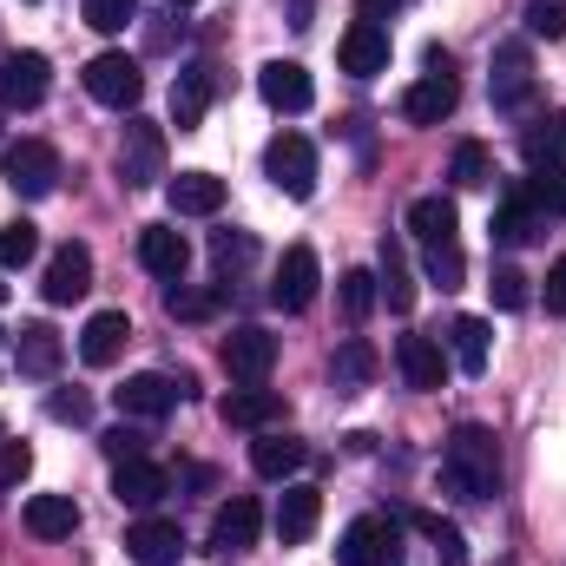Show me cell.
Listing matches in <instances>:
<instances>
[{
    "label": "cell",
    "mask_w": 566,
    "mask_h": 566,
    "mask_svg": "<svg viewBox=\"0 0 566 566\" xmlns=\"http://www.w3.org/2000/svg\"><path fill=\"white\" fill-rule=\"evenodd\" d=\"M521 151H527V165H560V158H566V113L534 119V126H527V139H521Z\"/></svg>",
    "instance_id": "d6a6232c"
},
{
    "label": "cell",
    "mask_w": 566,
    "mask_h": 566,
    "mask_svg": "<svg viewBox=\"0 0 566 566\" xmlns=\"http://www.w3.org/2000/svg\"><path fill=\"white\" fill-rule=\"evenodd\" d=\"M316 514H323V494L310 488V481H290L277 501V541L283 547H296V541H310L316 534Z\"/></svg>",
    "instance_id": "d4e9b609"
},
{
    "label": "cell",
    "mask_w": 566,
    "mask_h": 566,
    "mask_svg": "<svg viewBox=\"0 0 566 566\" xmlns=\"http://www.w3.org/2000/svg\"><path fill=\"white\" fill-rule=\"evenodd\" d=\"M409 231L428 244H454V231H461V218H454V198H416L409 205Z\"/></svg>",
    "instance_id": "f546056e"
},
{
    "label": "cell",
    "mask_w": 566,
    "mask_h": 566,
    "mask_svg": "<svg viewBox=\"0 0 566 566\" xmlns=\"http://www.w3.org/2000/svg\"><path fill=\"white\" fill-rule=\"evenodd\" d=\"M126 343H133V316H126V310H99V316L80 329V363H86V369H106V363H119Z\"/></svg>",
    "instance_id": "9a60e30c"
},
{
    "label": "cell",
    "mask_w": 566,
    "mask_h": 566,
    "mask_svg": "<svg viewBox=\"0 0 566 566\" xmlns=\"http://www.w3.org/2000/svg\"><path fill=\"white\" fill-rule=\"evenodd\" d=\"M211 251H218V264H244L258 244H251L244 231H218V238H211Z\"/></svg>",
    "instance_id": "7dc6e473"
},
{
    "label": "cell",
    "mask_w": 566,
    "mask_h": 566,
    "mask_svg": "<svg viewBox=\"0 0 566 566\" xmlns=\"http://www.w3.org/2000/svg\"><path fill=\"white\" fill-rule=\"evenodd\" d=\"M119 178H126L133 191H151V185L165 178V133H158L151 119H133V126H126V139H119Z\"/></svg>",
    "instance_id": "8992f818"
},
{
    "label": "cell",
    "mask_w": 566,
    "mask_h": 566,
    "mask_svg": "<svg viewBox=\"0 0 566 566\" xmlns=\"http://www.w3.org/2000/svg\"><path fill=\"white\" fill-rule=\"evenodd\" d=\"M422 534L434 541V560L441 566H468V541H461V527H448V521L422 514Z\"/></svg>",
    "instance_id": "f35d334b"
},
{
    "label": "cell",
    "mask_w": 566,
    "mask_h": 566,
    "mask_svg": "<svg viewBox=\"0 0 566 566\" xmlns=\"http://www.w3.org/2000/svg\"><path fill=\"white\" fill-rule=\"evenodd\" d=\"M60 356H66V343H60L53 323H27L20 343H13V363H20V376H33V382H46V376L60 369Z\"/></svg>",
    "instance_id": "cb8c5ba5"
},
{
    "label": "cell",
    "mask_w": 566,
    "mask_h": 566,
    "mask_svg": "<svg viewBox=\"0 0 566 566\" xmlns=\"http://www.w3.org/2000/svg\"><path fill=\"white\" fill-rule=\"evenodd\" d=\"M0 171H7L13 198H53V185H60V151L46 139H20V145L0 151Z\"/></svg>",
    "instance_id": "277c9868"
},
{
    "label": "cell",
    "mask_w": 566,
    "mask_h": 566,
    "mask_svg": "<svg viewBox=\"0 0 566 566\" xmlns=\"http://www.w3.org/2000/svg\"><path fill=\"white\" fill-rule=\"evenodd\" d=\"M454 106H461V86H454V73H422V80L409 86V99H402V113H409L416 126H441Z\"/></svg>",
    "instance_id": "603a6c76"
},
{
    "label": "cell",
    "mask_w": 566,
    "mask_h": 566,
    "mask_svg": "<svg viewBox=\"0 0 566 566\" xmlns=\"http://www.w3.org/2000/svg\"><path fill=\"white\" fill-rule=\"evenodd\" d=\"M0 296H7V283H0Z\"/></svg>",
    "instance_id": "f5cc1de1"
},
{
    "label": "cell",
    "mask_w": 566,
    "mask_h": 566,
    "mask_svg": "<svg viewBox=\"0 0 566 566\" xmlns=\"http://www.w3.org/2000/svg\"><path fill=\"white\" fill-rule=\"evenodd\" d=\"M0 336H7V329H0Z\"/></svg>",
    "instance_id": "11a10c76"
},
{
    "label": "cell",
    "mask_w": 566,
    "mask_h": 566,
    "mask_svg": "<svg viewBox=\"0 0 566 566\" xmlns=\"http://www.w3.org/2000/svg\"><path fill=\"white\" fill-rule=\"evenodd\" d=\"M336 296H343V316H349V323H363V316L376 310V296H382V290H376L369 271H343V290H336Z\"/></svg>",
    "instance_id": "8d00e7d4"
},
{
    "label": "cell",
    "mask_w": 566,
    "mask_h": 566,
    "mask_svg": "<svg viewBox=\"0 0 566 566\" xmlns=\"http://www.w3.org/2000/svg\"><path fill=\"white\" fill-rule=\"evenodd\" d=\"M165 310H171V316H185V323H198V316H211V296H198V290H171V296H165Z\"/></svg>",
    "instance_id": "c3c4849f"
},
{
    "label": "cell",
    "mask_w": 566,
    "mask_h": 566,
    "mask_svg": "<svg viewBox=\"0 0 566 566\" xmlns=\"http://www.w3.org/2000/svg\"><path fill=\"white\" fill-rule=\"evenodd\" d=\"M448 336H454V363H461V376H481V369H488V349H494V329H488L481 316H461Z\"/></svg>",
    "instance_id": "1f68e13d"
},
{
    "label": "cell",
    "mask_w": 566,
    "mask_h": 566,
    "mask_svg": "<svg viewBox=\"0 0 566 566\" xmlns=\"http://www.w3.org/2000/svg\"><path fill=\"white\" fill-rule=\"evenodd\" d=\"M33 258H40V231H33L27 218L0 224V271H27Z\"/></svg>",
    "instance_id": "e575fe53"
},
{
    "label": "cell",
    "mask_w": 566,
    "mask_h": 566,
    "mask_svg": "<svg viewBox=\"0 0 566 566\" xmlns=\"http://www.w3.org/2000/svg\"><path fill=\"white\" fill-rule=\"evenodd\" d=\"M336 60H343V73H356V80H376V73H389V27H376V20H356V27L336 40Z\"/></svg>",
    "instance_id": "30bf717a"
},
{
    "label": "cell",
    "mask_w": 566,
    "mask_h": 566,
    "mask_svg": "<svg viewBox=\"0 0 566 566\" xmlns=\"http://www.w3.org/2000/svg\"><path fill=\"white\" fill-rule=\"evenodd\" d=\"M126 554L139 566H178L185 560V534H178L171 521H151V514H145V521L126 527Z\"/></svg>",
    "instance_id": "ac0fdd59"
},
{
    "label": "cell",
    "mask_w": 566,
    "mask_h": 566,
    "mask_svg": "<svg viewBox=\"0 0 566 566\" xmlns=\"http://www.w3.org/2000/svg\"><path fill=\"white\" fill-rule=\"evenodd\" d=\"M441 488L454 501H494V488H501V448H494V434L481 422H461L448 434V448H441Z\"/></svg>",
    "instance_id": "6da1fadb"
},
{
    "label": "cell",
    "mask_w": 566,
    "mask_h": 566,
    "mask_svg": "<svg viewBox=\"0 0 566 566\" xmlns=\"http://www.w3.org/2000/svg\"><path fill=\"white\" fill-rule=\"evenodd\" d=\"M376 290L389 296V310H396V316H409V310H416V277H409V258H402V244H396V238H382V271H376Z\"/></svg>",
    "instance_id": "f1b7e54d"
},
{
    "label": "cell",
    "mask_w": 566,
    "mask_h": 566,
    "mask_svg": "<svg viewBox=\"0 0 566 566\" xmlns=\"http://www.w3.org/2000/svg\"><path fill=\"white\" fill-rule=\"evenodd\" d=\"M139 264L151 271V277L178 283V277H185V264H191V244H185L171 224H145V231H139Z\"/></svg>",
    "instance_id": "7402d4cb"
},
{
    "label": "cell",
    "mask_w": 566,
    "mask_h": 566,
    "mask_svg": "<svg viewBox=\"0 0 566 566\" xmlns=\"http://www.w3.org/2000/svg\"><path fill=\"white\" fill-rule=\"evenodd\" d=\"M336 560L343 566H402L409 560V554H402V521H396V514H363V521H349Z\"/></svg>",
    "instance_id": "7a4b0ae2"
},
{
    "label": "cell",
    "mask_w": 566,
    "mask_h": 566,
    "mask_svg": "<svg viewBox=\"0 0 566 566\" xmlns=\"http://www.w3.org/2000/svg\"><path fill=\"white\" fill-rule=\"evenodd\" d=\"M521 198H527L541 218H566V171L560 165H534V171L521 178Z\"/></svg>",
    "instance_id": "4dcf8cb0"
},
{
    "label": "cell",
    "mask_w": 566,
    "mask_h": 566,
    "mask_svg": "<svg viewBox=\"0 0 566 566\" xmlns=\"http://www.w3.org/2000/svg\"><path fill=\"white\" fill-rule=\"evenodd\" d=\"M73 527H80V501H73V494H33V501H27V534H40V541H73Z\"/></svg>",
    "instance_id": "484cf974"
},
{
    "label": "cell",
    "mask_w": 566,
    "mask_h": 566,
    "mask_svg": "<svg viewBox=\"0 0 566 566\" xmlns=\"http://www.w3.org/2000/svg\"><path fill=\"white\" fill-rule=\"evenodd\" d=\"M428 277L441 283V290H461V277H468L461 244H428Z\"/></svg>",
    "instance_id": "ab89813d"
},
{
    "label": "cell",
    "mask_w": 566,
    "mask_h": 566,
    "mask_svg": "<svg viewBox=\"0 0 566 566\" xmlns=\"http://www.w3.org/2000/svg\"><path fill=\"white\" fill-rule=\"evenodd\" d=\"M454 185L461 191H474V185H488V151L468 139V145H454Z\"/></svg>",
    "instance_id": "b9f144b4"
},
{
    "label": "cell",
    "mask_w": 566,
    "mask_h": 566,
    "mask_svg": "<svg viewBox=\"0 0 566 566\" xmlns=\"http://www.w3.org/2000/svg\"><path fill=\"white\" fill-rule=\"evenodd\" d=\"M139 20V0H86V27L99 33H126Z\"/></svg>",
    "instance_id": "74e56055"
},
{
    "label": "cell",
    "mask_w": 566,
    "mask_h": 566,
    "mask_svg": "<svg viewBox=\"0 0 566 566\" xmlns=\"http://www.w3.org/2000/svg\"><path fill=\"white\" fill-rule=\"evenodd\" d=\"M205 106H211V66H185V73L171 80V126L191 133V126L205 119Z\"/></svg>",
    "instance_id": "83f0119b"
},
{
    "label": "cell",
    "mask_w": 566,
    "mask_h": 566,
    "mask_svg": "<svg viewBox=\"0 0 566 566\" xmlns=\"http://www.w3.org/2000/svg\"><path fill=\"white\" fill-rule=\"evenodd\" d=\"M488 290H494V310H521V303H527V277H521V271H507V264L494 271Z\"/></svg>",
    "instance_id": "bcb514c9"
},
{
    "label": "cell",
    "mask_w": 566,
    "mask_h": 566,
    "mask_svg": "<svg viewBox=\"0 0 566 566\" xmlns=\"http://www.w3.org/2000/svg\"><path fill=\"white\" fill-rule=\"evenodd\" d=\"M165 205H171L178 218H211V211H224V178H211V171H178V178L165 185Z\"/></svg>",
    "instance_id": "44dd1931"
},
{
    "label": "cell",
    "mask_w": 566,
    "mask_h": 566,
    "mask_svg": "<svg viewBox=\"0 0 566 566\" xmlns=\"http://www.w3.org/2000/svg\"><path fill=\"white\" fill-rule=\"evenodd\" d=\"M113 494H119V507H139V514H151L165 494H171V474L158 468V461H119L113 468Z\"/></svg>",
    "instance_id": "4fadbf2b"
},
{
    "label": "cell",
    "mask_w": 566,
    "mask_h": 566,
    "mask_svg": "<svg viewBox=\"0 0 566 566\" xmlns=\"http://www.w3.org/2000/svg\"><path fill=\"white\" fill-rule=\"evenodd\" d=\"M0 441H7V428H0Z\"/></svg>",
    "instance_id": "db71d44e"
},
{
    "label": "cell",
    "mask_w": 566,
    "mask_h": 566,
    "mask_svg": "<svg viewBox=\"0 0 566 566\" xmlns=\"http://www.w3.org/2000/svg\"><path fill=\"white\" fill-rule=\"evenodd\" d=\"M527 33L560 40V33H566V0H534V7H527Z\"/></svg>",
    "instance_id": "7bdbcfd3"
},
{
    "label": "cell",
    "mask_w": 566,
    "mask_h": 566,
    "mask_svg": "<svg viewBox=\"0 0 566 566\" xmlns=\"http://www.w3.org/2000/svg\"><path fill=\"white\" fill-rule=\"evenodd\" d=\"M171 7H191V0H171Z\"/></svg>",
    "instance_id": "816d5d0a"
},
{
    "label": "cell",
    "mask_w": 566,
    "mask_h": 566,
    "mask_svg": "<svg viewBox=\"0 0 566 566\" xmlns=\"http://www.w3.org/2000/svg\"><path fill=\"white\" fill-rule=\"evenodd\" d=\"M264 178L277 185L283 198H310L316 191V145L303 139V133H277V139L264 145Z\"/></svg>",
    "instance_id": "3957f363"
},
{
    "label": "cell",
    "mask_w": 566,
    "mask_h": 566,
    "mask_svg": "<svg viewBox=\"0 0 566 566\" xmlns=\"http://www.w3.org/2000/svg\"><path fill=\"white\" fill-rule=\"evenodd\" d=\"M27 468H33V448L7 434V441H0V488H20V481H27Z\"/></svg>",
    "instance_id": "ee69618b"
},
{
    "label": "cell",
    "mask_w": 566,
    "mask_h": 566,
    "mask_svg": "<svg viewBox=\"0 0 566 566\" xmlns=\"http://www.w3.org/2000/svg\"><path fill=\"white\" fill-rule=\"evenodd\" d=\"M258 527H264L258 501H251V494H231V501L218 507V521H211V547H218V554H244V547H258Z\"/></svg>",
    "instance_id": "e0dca14e"
},
{
    "label": "cell",
    "mask_w": 566,
    "mask_h": 566,
    "mask_svg": "<svg viewBox=\"0 0 566 566\" xmlns=\"http://www.w3.org/2000/svg\"><path fill=\"white\" fill-rule=\"evenodd\" d=\"M356 7H363V20H376V27H382V20H389V13H402L409 0H356Z\"/></svg>",
    "instance_id": "f907efd6"
},
{
    "label": "cell",
    "mask_w": 566,
    "mask_h": 566,
    "mask_svg": "<svg viewBox=\"0 0 566 566\" xmlns=\"http://www.w3.org/2000/svg\"><path fill=\"white\" fill-rule=\"evenodd\" d=\"M547 310H554V316H566V258L547 271Z\"/></svg>",
    "instance_id": "681fc988"
},
{
    "label": "cell",
    "mask_w": 566,
    "mask_h": 566,
    "mask_svg": "<svg viewBox=\"0 0 566 566\" xmlns=\"http://www.w3.org/2000/svg\"><path fill=\"white\" fill-rule=\"evenodd\" d=\"M46 416H53V422H86V416H93V402H86V396H80V389H53V396H46Z\"/></svg>",
    "instance_id": "f6af8a7d"
},
{
    "label": "cell",
    "mask_w": 566,
    "mask_h": 566,
    "mask_svg": "<svg viewBox=\"0 0 566 566\" xmlns=\"http://www.w3.org/2000/svg\"><path fill=\"white\" fill-rule=\"evenodd\" d=\"M396 369H402V382L422 389V396L448 382V356H441L434 336H402V343H396Z\"/></svg>",
    "instance_id": "d6986e66"
},
{
    "label": "cell",
    "mask_w": 566,
    "mask_h": 566,
    "mask_svg": "<svg viewBox=\"0 0 566 566\" xmlns=\"http://www.w3.org/2000/svg\"><path fill=\"white\" fill-rule=\"evenodd\" d=\"M185 389H191L185 376L171 382V376H151V369H145V376H126V389H113V402H119V416H133V422H158V416L178 409Z\"/></svg>",
    "instance_id": "ba28073f"
},
{
    "label": "cell",
    "mask_w": 566,
    "mask_h": 566,
    "mask_svg": "<svg viewBox=\"0 0 566 566\" xmlns=\"http://www.w3.org/2000/svg\"><path fill=\"white\" fill-rule=\"evenodd\" d=\"M258 93H264L271 113H310V99H316V86H310V73L296 60H271L258 73Z\"/></svg>",
    "instance_id": "2e32d148"
},
{
    "label": "cell",
    "mask_w": 566,
    "mask_h": 566,
    "mask_svg": "<svg viewBox=\"0 0 566 566\" xmlns=\"http://www.w3.org/2000/svg\"><path fill=\"white\" fill-rule=\"evenodd\" d=\"M376 376V349L363 343V336H349L343 349H336V389H363Z\"/></svg>",
    "instance_id": "d590c367"
},
{
    "label": "cell",
    "mask_w": 566,
    "mask_h": 566,
    "mask_svg": "<svg viewBox=\"0 0 566 566\" xmlns=\"http://www.w3.org/2000/svg\"><path fill=\"white\" fill-rule=\"evenodd\" d=\"M527 93H534V60H527L521 40H507V46L494 53V106L514 113V106H527Z\"/></svg>",
    "instance_id": "ffe728a7"
},
{
    "label": "cell",
    "mask_w": 566,
    "mask_h": 566,
    "mask_svg": "<svg viewBox=\"0 0 566 566\" xmlns=\"http://www.w3.org/2000/svg\"><path fill=\"white\" fill-rule=\"evenodd\" d=\"M218 416L231 428H251V434H264V428L283 422V396L277 389H264V382H244V389H231L224 402H218Z\"/></svg>",
    "instance_id": "5bb4252c"
},
{
    "label": "cell",
    "mask_w": 566,
    "mask_h": 566,
    "mask_svg": "<svg viewBox=\"0 0 566 566\" xmlns=\"http://www.w3.org/2000/svg\"><path fill=\"white\" fill-rule=\"evenodd\" d=\"M534 231H541V211L514 191V198H501V211H494V238L501 244H534Z\"/></svg>",
    "instance_id": "836d02e7"
},
{
    "label": "cell",
    "mask_w": 566,
    "mask_h": 566,
    "mask_svg": "<svg viewBox=\"0 0 566 566\" xmlns=\"http://www.w3.org/2000/svg\"><path fill=\"white\" fill-rule=\"evenodd\" d=\"M224 369H231V382H264V376L277 369V336L258 329V323L231 329V336H224Z\"/></svg>",
    "instance_id": "9c48e42d"
},
{
    "label": "cell",
    "mask_w": 566,
    "mask_h": 566,
    "mask_svg": "<svg viewBox=\"0 0 566 566\" xmlns=\"http://www.w3.org/2000/svg\"><path fill=\"white\" fill-rule=\"evenodd\" d=\"M316 283H323L316 251H310V244H290L283 264H277V283H271V303H277V310H310V303H316Z\"/></svg>",
    "instance_id": "8fae6325"
},
{
    "label": "cell",
    "mask_w": 566,
    "mask_h": 566,
    "mask_svg": "<svg viewBox=\"0 0 566 566\" xmlns=\"http://www.w3.org/2000/svg\"><path fill=\"white\" fill-rule=\"evenodd\" d=\"M303 461H310V448H303L296 434H271V428H264V434L251 441V468H258L264 481H290Z\"/></svg>",
    "instance_id": "4316f807"
},
{
    "label": "cell",
    "mask_w": 566,
    "mask_h": 566,
    "mask_svg": "<svg viewBox=\"0 0 566 566\" xmlns=\"http://www.w3.org/2000/svg\"><path fill=\"white\" fill-rule=\"evenodd\" d=\"M145 441H151V434H145V428H106V434H99V448H106V461H113V468H119V461H139L145 454Z\"/></svg>",
    "instance_id": "60d3db41"
},
{
    "label": "cell",
    "mask_w": 566,
    "mask_h": 566,
    "mask_svg": "<svg viewBox=\"0 0 566 566\" xmlns=\"http://www.w3.org/2000/svg\"><path fill=\"white\" fill-rule=\"evenodd\" d=\"M46 86H53L46 53H7V60H0V106H7V113L40 106V99H46Z\"/></svg>",
    "instance_id": "52a82bcc"
},
{
    "label": "cell",
    "mask_w": 566,
    "mask_h": 566,
    "mask_svg": "<svg viewBox=\"0 0 566 566\" xmlns=\"http://www.w3.org/2000/svg\"><path fill=\"white\" fill-rule=\"evenodd\" d=\"M46 303H80L86 290H93V251L86 244H60L53 258H46Z\"/></svg>",
    "instance_id": "7c38bea8"
},
{
    "label": "cell",
    "mask_w": 566,
    "mask_h": 566,
    "mask_svg": "<svg viewBox=\"0 0 566 566\" xmlns=\"http://www.w3.org/2000/svg\"><path fill=\"white\" fill-rule=\"evenodd\" d=\"M86 93L99 99V106H113V113H133L145 99V73L133 53H99L93 66H86Z\"/></svg>",
    "instance_id": "5b68a950"
}]
</instances>
